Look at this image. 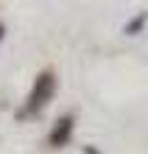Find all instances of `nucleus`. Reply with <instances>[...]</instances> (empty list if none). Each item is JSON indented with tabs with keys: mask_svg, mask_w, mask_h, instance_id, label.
<instances>
[{
	"mask_svg": "<svg viewBox=\"0 0 148 154\" xmlns=\"http://www.w3.org/2000/svg\"><path fill=\"white\" fill-rule=\"evenodd\" d=\"M56 95V73L53 70H42L39 76L34 79V87H31V93L28 98H25V106L20 109V118L23 115H39L45 106L50 104V98Z\"/></svg>",
	"mask_w": 148,
	"mask_h": 154,
	"instance_id": "obj_1",
	"label": "nucleus"
},
{
	"mask_svg": "<svg viewBox=\"0 0 148 154\" xmlns=\"http://www.w3.org/2000/svg\"><path fill=\"white\" fill-rule=\"evenodd\" d=\"M73 129H76V118H73L70 112L62 115L59 121L50 126V132H48V146L50 149H64L73 140Z\"/></svg>",
	"mask_w": 148,
	"mask_h": 154,
	"instance_id": "obj_2",
	"label": "nucleus"
},
{
	"mask_svg": "<svg viewBox=\"0 0 148 154\" xmlns=\"http://www.w3.org/2000/svg\"><path fill=\"white\" fill-rule=\"evenodd\" d=\"M145 23H148V11H140V14H134L131 20H128L126 25H123V34L126 37H137L143 28H145Z\"/></svg>",
	"mask_w": 148,
	"mask_h": 154,
	"instance_id": "obj_3",
	"label": "nucleus"
},
{
	"mask_svg": "<svg viewBox=\"0 0 148 154\" xmlns=\"http://www.w3.org/2000/svg\"><path fill=\"white\" fill-rule=\"evenodd\" d=\"M84 154H101V151H98L95 146H84Z\"/></svg>",
	"mask_w": 148,
	"mask_h": 154,
	"instance_id": "obj_4",
	"label": "nucleus"
},
{
	"mask_svg": "<svg viewBox=\"0 0 148 154\" xmlns=\"http://www.w3.org/2000/svg\"><path fill=\"white\" fill-rule=\"evenodd\" d=\"M3 34H6V28H3V23H0V39H3Z\"/></svg>",
	"mask_w": 148,
	"mask_h": 154,
	"instance_id": "obj_5",
	"label": "nucleus"
}]
</instances>
